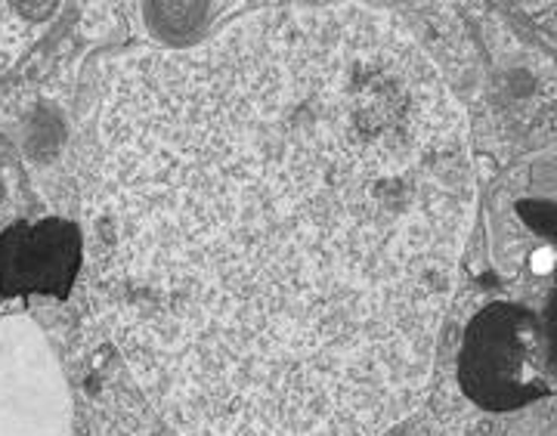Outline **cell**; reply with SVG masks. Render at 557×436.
I'll return each instance as SVG.
<instances>
[{"instance_id": "cell-1", "label": "cell", "mask_w": 557, "mask_h": 436, "mask_svg": "<svg viewBox=\"0 0 557 436\" xmlns=\"http://www.w3.org/2000/svg\"><path fill=\"white\" fill-rule=\"evenodd\" d=\"M100 186L121 350L183 436H381L434 362L468 199L409 28L270 7L109 80Z\"/></svg>"}, {"instance_id": "cell-4", "label": "cell", "mask_w": 557, "mask_h": 436, "mask_svg": "<svg viewBox=\"0 0 557 436\" xmlns=\"http://www.w3.org/2000/svg\"><path fill=\"white\" fill-rule=\"evenodd\" d=\"M542 332H545V344H548V365H557V285L552 291V300L545 307V316H542Z\"/></svg>"}, {"instance_id": "cell-3", "label": "cell", "mask_w": 557, "mask_h": 436, "mask_svg": "<svg viewBox=\"0 0 557 436\" xmlns=\"http://www.w3.org/2000/svg\"><path fill=\"white\" fill-rule=\"evenodd\" d=\"M84 263V236L72 220L13 223L0 233V298L65 300Z\"/></svg>"}, {"instance_id": "cell-2", "label": "cell", "mask_w": 557, "mask_h": 436, "mask_svg": "<svg viewBox=\"0 0 557 436\" xmlns=\"http://www.w3.org/2000/svg\"><path fill=\"white\" fill-rule=\"evenodd\" d=\"M542 319L508 300L483 307L468 322L458 381L468 399L486 412H511L555 394Z\"/></svg>"}]
</instances>
